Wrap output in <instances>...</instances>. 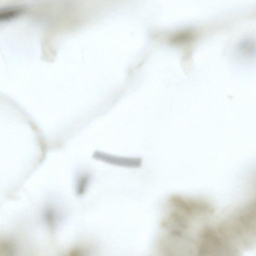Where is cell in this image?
Here are the masks:
<instances>
[{"label":"cell","mask_w":256,"mask_h":256,"mask_svg":"<svg viewBox=\"0 0 256 256\" xmlns=\"http://www.w3.org/2000/svg\"><path fill=\"white\" fill-rule=\"evenodd\" d=\"M94 158L111 164L128 168L138 167L141 164L138 158L119 157L99 152L94 154Z\"/></svg>","instance_id":"obj_1"},{"label":"cell","mask_w":256,"mask_h":256,"mask_svg":"<svg viewBox=\"0 0 256 256\" xmlns=\"http://www.w3.org/2000/svg\"><path fill=\"white\" fill-rule=\"evenodd\" d=\"M90 180L89 174L83 172L78 175L76 180V191L78 195L83 194L86 191Z\"/></svg>","instance_id":"obj_2"}]
</instances>
